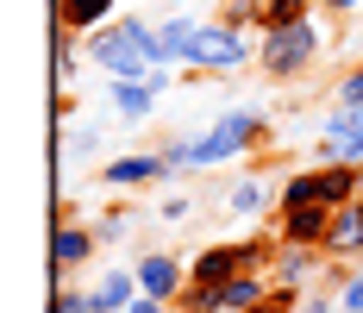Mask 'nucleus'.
I'll use <instances>...</instances> for the list:
<instances>
[{"mask_svg":"<svg viewBox=\"0 0 363 313\" xmlns=\"http://www.w3.org/2000/svg\"><path fill=\"white\" fill-rule=\"evenodd\" d=\"M113 6H119V0H57V26H69V32H101L113 19Z\"/></svg>","mask_w":363,"mask_h":313,"instance_id":"12","label":"nucleus"},{"mask_svg":"<svg viewBox=\"0 0 363 313\" xmlns=\"http://www.w3.org/2000/svg\"><path fill=\"white\" fill-rule=\"evenodd\" d=\"M188 38H194V19H163V26H157V50H163V63H182V57H188Z\"/></svg>","mask_w":363,"mask_h":313,"instance_id":"17","label":"nucleus"},{"mask_svg":"<svg viewBox=\"0 0 363 313\" xmlns=\"http://www.w3.org/2000/svg\"><path fill=\"white\" fill-rule=\"evenodd\" d=\"M326 257L332 263H357L363 257V194L332 207V232H326Z\"/></svg>","mask_w":363,"mask_h":313,"instance_id":"8","label":"nucleus"},{"mask_svg":"<svg viewBox=\"0 0 363 313\" xmlns=\"http://www.w3.org/2000/svg\"><path fill=\"white\" fill-rule=\"evenodd\" d=\"M113 106H119L125 119H145L150 106H157V88H150V75H145V82H119V75H113Z\"/></svg>","mask_w":363,"mask_h":313,"instance_id":"15","label":"nucleus"},{"mask_svg":"<svg viewBox=\"0 0 363 313\" xmlns=\"http://www.w3.org/2000/svg\"><path fill=\"white\" fill-rule=\"evenodd\" d=\"M269 288H276V282H269V270H238V276L225 282V313H251Z\"/></svg>","mask_w":363,"mask_h":313,"instance_id":"13","label":"nucleus"},{"mask_svg":"<svg viewBox=\"0 0 363 313\" xmlns=\"http://www.w3.org/2000/svg\"><path fill=\"white\" fill-rule=\"evenodd\" d=\"M50 313H101V307H94V288H75L69 270H57V301H50Z\"/></svg>","mask_w":363,"mask_h":313,"instance_id":"18","label":"nucleus"},{"mask_svg":"<svg viewBox=\"0 0 363 313\" xmlns=\"http://www.w3.org/2000/svg\"><path fill=\"white\" fill-rule=\"evenodd\" d=\"M69 75H75V32L57 26V82H69Z\"/></svg>","mask_w":363,"mask_h":313,"instance_id":"21","label":"nucleus"},{"mask_svg":"<svg viewBox=\"0 0 363 313\" xmlns=\"http://www.w3.org/2000/svg\"><path fill=\"white\" fill-rule=\"evenodd\" d=\"M138 295H145V288H138V270H113V276L94 282V307L101 313H125Z\"/></svg>","mask_w":363,"mask_h":313,"instance_id":"11","label":"nucleus"},{"mask_svg":"<svg viewBox=\"0 0 363 313\" xmlns=\"http://www.w3.org/2000/svg\"><path fill=\"white\" fill-rule=\"evenodd\" d=\"M320 6H326V13H357L363 0H320Z\"/></svg>","mask_w":363,"mask_h":313,"instance_id":"27","label":"nucleus"},{"mask_svg":"<svg viewBox=\"0 0 363 313\" xmlns=\"http://www.w3.org/2000/svg\"><path fill=\"white\" fill-rule=\"evenodd\" d=\"M251 313H301V295H294V288H269Z\"/></svg>","mask_w":363,"mask_h":313,"instance_id":"22","label":"nucleus"},{"mask_svg":"<svg viewBox=\"0 0 363 313\" xmlns=\"http://www.w3.org/2000/svg\"><path fill=\"white\" fill-rule=\"evenodd\" d=\"M320 0H257V32H282V26H301L313 19Z\"/></svg>","mask_w":363,"mask_h":313,"instance_id":"14","label":"nucleus"},{"mask_svg":"<svg viewBox=\"0 0 363 313\" xmlns=\"http://www.w3.org/2000/svg\"><path fill=\"white\" fill-rule=\"evenodd\" d=\"M338 307V288H301V313H332Z\"/></svg>","mask_w":363,"mask_h":313,"instance_id":"23","label":"nucleus"},{"mask_svg":"<svg viewBox=\"0 0 363 313\" xmlns=\"http://www.w3.org/2000/svg\"><path fill=\"white\" fill-rule=\"evenodd\" d=\"M357 194H363V163H357Z\"/></svg>","mask_w":363,"mask_h":313,"instance_id":"28","label":"nucleus"},{"mask_svg":"<svg viewBox=\"0 0 363 313\" xmlns=\"http://www.w3.org/2000/svg\"><path fill=\"white\" fill-rule=\"evenodd\" d=\"M320 263H326V251H320V244H276V257H269V282L301 295V288L313 282Z\"/></svg>","mask_w":363,"mask_h":313,"instance_id":"7","label":"nucleus"},{"mask_svg":"<svg viewBox=\"0 0 363 313\" xmlns=\"http://www.w3.org/2000/svg\"><path fill=\"white\" fill-rule=\"evenodd\" d=\"M132 270H138V288H145L150 301H169V307L182 301V288H188V263H176L169 251H145Z\"/></svg>","mask_w":363,"mask_h":313,"instance_id":"5","label":"nucleus"},{"mask_svg":"<svg viewBox=\"0 0 363 313\" xmlns=\"http://www.w3.org/2000/svg\"><path fill=\"white\" fill-rule=\"evenodd\" d=\"M88 57H94L107 75H119V82H145V75L157 70V57L132 38V26H125V19H107L101 32H88Z\"/></svg>","mask_w":363,"mask_h":313,"instance_id":"3","label":"nucleus"},{"mask_svg":"<svg viewBox=\"0 0 363 313\" xmlns=\"http://www.w3.org/2000/svg\"><path fill=\"white\" fill-rule=\"evenodd\" d=\"M338 307L363 313V276H338Z\"/></svg>","mask_w":363,"mask_h":313,"instance_id":"24","label":"nucleus"},{"mask_svg":"<svg viewBox=\"0 0 363 313\" xmlns=\"http://www.w3.org/2000/svg\"><path fill=\"white\" fill-rule=\"evenodd\" d=\"M182 313H225V282H201V276H188V288H182Z\"/></svg>","mask_w":363,"mask_h":313,"instance_id":"16","label":"nucleus"},{"mask_svg":"<svg viewBox=\"0 0 363 313\" xmlns=\"http://www.w3.org/2000/svg\"><path fill=\"white\" fill-rule=\"evenodd\" d=\"M225 207L232 213H263L269 207V188H263V182H238V188L225 194Z\"/></svg>","mask_w":363,"mask_h":313,"instance_id":"19","label":"nucleus"},{"mask_svg":"<svg viewBox=\"0 0 363 313\" xmlns=\"http://www.w3.org/2000/svg\"><path fill=\"white\" fill-rule=\"evenodd\" d=\"M163 175H169V157L163 150H138V157H113L101 170V182L107 188H138V182H163Z\"/></svg>","mask_w":363,"mask_h":313,"instance_id":"9","label":"nucleus"},{"mask_svg":"<svg viewBox=\"0 0 363 313\" xmlns=\"http://www.w3.org/2000/svg\"><path fill=\"white\" fill-rule=\"evenodd\" d=\"M263 138H269V119H263L257 106H232V113H219V119H213V132H201V138H194V170L232 163V157L257 150Z\"/></svg>","mask_w":363,"mask_h":313,"instance_id":"1","label":"nucleus"},{"mask_svg":"<svg viewBox=\"0 0 363 313\" xmlns=\"http://www.w3.org/2000/svg\"><path fill=\"white\" fill-rule=\"evenodd\" d=\"M125 313H169V301H150V295H138V301H132Z\"/></svg>","mask_w":363,"mask_h":313,"instance_id":"26","label":"nucleus"},{"mask_svg":"<svg viewBox=\"0 0 363 313\" xmlns=\"http://www.w3.org/2000/svg\"><path fill=\"white\" fill-rule=\"evenodd\" d=\"M326 232H332V207L326 201H301V207L276 213V238L282 244H320V251H326Z\"/></svg>","mask_w":363,"mask_h":313,"instance_id":"6","label":"nucleus"},{"mask_svg":"<svg viewBox=\"0 0 363 313\" xmlns=\"http://www.w3.org/2000/svg\"><path fill=\"white\" fill-rule=\"evenodd\" d=\"M163 157H169V170H194V138H169Z\"/></svg>","mask_w":363,"mask_h":313,"instance_id":"25","label":"nucleus"},{"mask_svg":"<svg viewBox=\"0 0 363 313\" xmlns=\"http://www.w3.org/2000/svg\"><path fill=\"white\" fill-rule=\"evenodd\" d=\"M313 57H320V26H313V19L257 38V63H263L269 82H294V75H307V70H313Z\"/></svg>","mask_w":363,"mask_h":313,"instance_id":"2","label":"nucleus"},{"mask_svg":"<svg viewBox=\"0 0 363 313\" xmlns=\"http://www.w3.org/2000/svg\"><path fill=\"white\" fill-rule=\"evenodd\" d=\"M94 244H101V232H88V226L63 219V226L50 232V263H57V270H82V263L94 257Z\"/></svg>","mask_w":363,"mask_h":313,"instance_id":"10","label":"nucleus"},{"mask_svg":"<svg viewBox=\"0 0 363 313\" xmlns=\"http://www.w3.org/2000/svg\"><path fill=\"white\" fill-rule=\"evenodd\" d=\"M332 106H363V63H351V70L332 82Z\"/></svg>","mask_w":363,"mask_h":313,"instance_id":"20","label":"nucleus"},{"mask_svg":"<svg viewBox=\"0 0 363 313\" xmlns=\"http://www.w3.org/2000/svg\"><path fill=\"white\" fill-rule=\"evenodd\" d=\"M251 57V38H245V26H232V19H213V26H194V38H188V70L194 75H213V70H238Z\"/></svg>","mask_w":363,"mask_h":313,"instance_id":"4","label":"nucleus"}]
</instances>
